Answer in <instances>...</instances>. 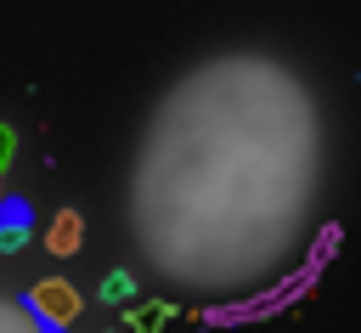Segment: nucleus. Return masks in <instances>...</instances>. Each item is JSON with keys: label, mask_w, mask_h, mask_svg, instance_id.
Wrapping results in <instances>:
<instances>
[{"label": "nucleus", "mask_w": 361, "mask_h": 333, "mask_svg": "<svg viewBox=\"0 0 361 333\" xmlns=\"http://www.w3.org/2000/svg\"><path fill=\"white\" fill-rule=\"evenodd\" d=\"M327 119L276 56L197 62L152 113L130 220L152 271L197 299H259L305 271L322 231Z\"/></svg>", "instance_id": "nucleus-1"}, {"label": "nucleus", "mask_w": 361, "mask_h": 333, "mask_svg": "<svg viewBox=\"0 0 361 333\" xmlns=\"http://www.w3.org/2000/svg\"><path fill=\"white\" fill-rule=\"evenodd\" d=\"M28 305H34L45 322H56V327H68V322L79 316V293H73L62 277H45V282H34V288H28Z\"/></svg>", "instance_id": "nucleus-2"}, {"label": "nucleus", "mask_w": 361, "mask_h": 333, "mask_svg": "<svg viewBox=\"0 0 361 333\" xmlns=\"http://www.w3.org/2000/svg\"><path fill=\"white\" fill-rule=\"evenodd\" d=\"M0 333H62V327L45 322L28 299H0Z\"/></svg>", "instance_id": "nucleus-3"}, {"label": "nucleus", "mask_w": 361, "mask_h": 333, "mask_svg": "<svg viewBox=\"0 0 361 333\" xmlns=\"http://www.w3.org/2000/svg\"><path fill=\"white\" fill-rule=\"evenodd\" d=\"M23 243H28V209L23 203H0V248L17 254Z\"/></svg>", "instance_id": "nucleus-4"}, {"label": "nucleus", "mask_w": 361, "mask_h": 333, "mask_svg": "<svg viewBox=\"0 0 361 333\" xmlns=\"http://www.w3.org/2000/svg\"><path fill=\"white\" fill-rule=\"evenodd\" d=\"M45 248H51V254H73V248H79V214H73V209H62V214L51 220Z\"/></svg>", "instance_id": "nucleus-5"}, {"label": "nucleus", "mask_w": 361, "mask_h": 333, "mask_svg": "<svg viewBox=\"0 0 361 333\" xmlns=\"http://www.w3.org/2000/svg\"><path fill=\"white\" fill-rule=\"evenodd\" d=\"M102 299H113V305H130V299H135V277H130V271H113V277L102 282Z\"/></svg>", "instance_id": "nucleus-6"}, {"label": "nucleus", "mask_w": 361, "mask_h": 333, "mask_svg": "<svg viewBox=\"0 0 361 333\" xmlns=\"http://www.w3.org/2000/svg\"><path fill=\"white\" fill-rule=\"evenodd\" d=\"M11 147H17V135H11V130H6V124H0V169H6V164H11Z\"/></svg>", "instance_id": "nucleus-7"}, {"label": "nucleus", "mask_w": 361, "mask_h": 333, "mask_svg": "<svg viewBox=\"0 0 361 333\" xmlns=\"http://www.w3.org/2000/svg\"><path fill=\"white\" fill-rule=\"evenodd\" d=\"M107 333H118V327H107Z\"/></svg>", "instance_id": "nucleus-8"}]
</instances>
